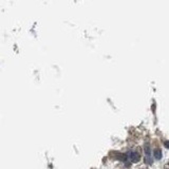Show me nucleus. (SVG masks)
<instances>
[{"label": "nucleus", "mask_w": 169, "mask_h": 169, "mask_svg": "<svg viewBox=\"0 0 169 169\" xmlns=\"http://www.w3.org/2000/svg\"><path fill=\"white\" fill-rule=\"evenodd\" d=\"M128 159L132 162V163H136V162H139L141 160V153H140L139 149H132L130 150L128 153Z\"/></svg>", "instance_id": "f257e3e1"}, {"label": "nucleus", "mask_w": 169, "mask_h": 169, "mask_svg": "<svg viewBox=\"0 0 169 169\" xmlns=\"http://www.w3.org/2000/svg\"><path fill=\"white\" fill-rule=\"evenodd\" d=\"M145 162L147 164H151L152 163V159L151 155H150V148H149V145L145 146Z\"/></svg>", "instance_id": "f03ea898"}, {"label": "nucleus", "mask_w": 169, "mask_h": 169, "mask_svg": "<svg viewBox=\"0 0 169 169\" xmlns=\"http://www.w3.org/2000/svg\"><path fill=\"white\" fill-rule=\"evenodd\" d=\"M153 157H155L157 160H160L162 157V151H161V149L157 148V149H154V151H153Z\"/></svg>", "instance_id": "7ed1b4c3"}, {"label": "nucleus", "mask_w": 169, "mask_h": 169, "mask_svg": "<svg viewBox=\"0 0 169 169\" xmlns=\"http://www.w3.org/2000/svg\"><path fill=\"white\" fill-rule=\"evenodd\" d=\"M164 145H165V147H166V148H168V149H169V141H166V142H165Z\"/></svg>", "instance_id": "20e7f679"}, {"label": "nucleus", "mask_w": 169, "mask_h": 169, "mask_svg": "<svg viewBox=\"0 0 169 169\" xmlns=\"http://www.w3.org/2000/svg\"><path fill=\"white\" fill-rule=\"evenodd\" d=\"M164 169H169V162H167L166 164H165V167Z\"/></svg>", "instance_id": "39448f33"}]
</instances>
